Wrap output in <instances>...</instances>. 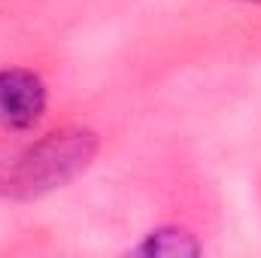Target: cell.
<instances>
[{
    "label": "cell",
    "mask_w": 261,
    "mask_h": 258,
    "mask_svg": "<svg viewBox=\"0 0 261 258\" xmlns=\"http://www.w3.org/2000/svg\"><path fill=\"white\" fill-rule=\"evenodd\" d=\"M46 82L24 67L0 70V128L12 134L34 131L46 116Z\"/></svg>",
    "instance_id": "cell-2"
},
{
    "label": "cell",
    "mask_w": 261,
    "mask_h": 258,
    "mask_svg": "<svg viewBox=\"0 0 261 258\" xmlns=\"http://www.w3.org/2000/svg\"><path fill=\"white\" fill-rule=\"evenodd\" d=\"M249 3H261V0H249Z\"/></svg>",
    "instance_id": "cell-4"
},
{
    "label": "cell",
    "mask_w": 261,
    "mask_h": 258,
    "mask_svg": "<svg viewBox=\"0 0 261 258\" xmlns=\"http://www.w3.org/2000/svg\"><path fill=\"white\" fill-rule=\"evenodd\" d=\"M97 140L91 131H61L43 137L40 143L0 155V194L37 197L61 189L88 167Z\"/></svg>",
    "instance_id": "cell-1"
},
{
    "label": "cell",
    "mask_w": 261,
    "mask_h": 258,
    "mask_svg": "<svg viewBox=\"0 0 261 258\" xmlns=\"http://www.w3.org/2000/svg\"><path fill=\"white\" fill-rule=\"evenodd\" d=\"M134 252L140 255H197L200 243L195 240V234H189L186 228L176 225H164L146 234V240H140L134 246Z\"/></svg>",
    "instance_id": "cell-3"
}]
</instances>
